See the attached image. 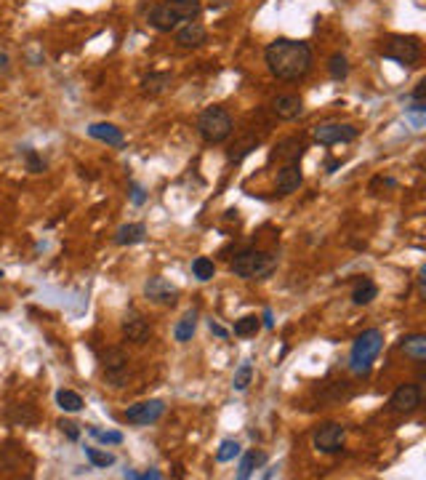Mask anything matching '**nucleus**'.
Returning a JSON list of instances; mask_svg holds the SVG:
<instances>
[{"mask_svg": "<svg viewBox=\"0 0 426 480\" xmlns=\"http://www.w3.org/2000/svg\"><path fill=\"white\" fill-rule=\"evenodd\" d=\"M266 67L280 80H301L312 70V48L301 40L277 38L264 51Z\"/></svg>", "mask_w": 426, "mask_h": 480, "instance_id": "nucleus-1", "label": "nucleus"}, {"mask_svg": "<svg viewBox=\"0 0 426 480\" xmlns=\"http://www.w3.org/2000/svg\"><path fill=\"white\" fill-rule=\"evenodd\" d=\"M275 267H277V257H272L269 251H256V248L237 254L229 264V270L243 280H264L275 272Z\"/></svg>", "mask_w": 426, "mask_h": 480, "instance_id": "nucleus-2", "label": "nucleus"}, {"mask_svg": "<svg viewBox=\"0 0 426 480\" xmlns=\"http://www.w3.org/2000/svg\"><path fill=\"white\" fill-rule=\"evenodd\" d=\"M381 350H384V334L379 328L363 331L352 344V371L354 374H368Z\"/></svg>", "mask_w": 426, "mask_h": 480, "instance_id": "nucleus-3", "label": "nucleus"}, {"mask_svg": "<svg viewBox=\"0 0 426 480\" xmlns=\"http://www.w3.org/2000/svg\"><path fill=\"white\" fill-rule=\"evenodd\" d=\"M198 131L208 144H222L232 137L235 123H232V115L224 107H208L198 120Z\"/></svg>", "mask_w": 426, "mask_h": 480, "instance_id": "nucleus-4", "label": "nucleus"}, {"mask_svg": "<svg viewBox=\"0 0 426 480\" xmlns=\"http://www.w3.org/2000/svg\"><path fill=\"white\" fill-rule=\"evenodd\" d=\"M381 54L386 59H394L397 64H403V67H410V64L421 59V43L413 35H392V38L384 40Z\"/></svg>", "mask_w": 426, "mask_h": 480, "instance_id": "nucleus-5", "label": "nucleus"}, {"mask_svg": "<svg viewBox=\"0 0 426 480\" xmlns=\"http://www.w3.org/2000/svg\"><path fill=\"white\" fill-rule=\"evenodd\" d=\"M357 128L349 126V123H323L315 128V141H320L325 147L330 144H349V141L357 139Z\"/></svg>", "mask_w": 426, "mask_h": 480, "instance_id": "nucleus-6", "label": "nucleus"}, {"mask_svg": "<svg viewBox=\"0 0 426 480\" xmlns=\"http://www.w3.org/2000/svg\"><path fill=\"white\" fill-rule=\"evenodd\" d=\"M344 427L336 424V421H328V424H320L317 432H315V448L323 451V454H339L344 448Z\"/></svg>", "mask_w": 426, "mask_h": 480, "instance_id": "nucleus-7", "label": "nucleus"}, {"mask_svg": "<svg viewBox=\"0 0 426 480\" xmlns=\"http://www.w3.org/2000/svg\"><path fill=\"white\" fill-rule=\"evenodd\" d=\"M162 414H165V403L162 400H144V403H136V406H128L123 417L131 424H155Z\"/></svg>", "mask_w": 426, "mask_h": 480, "instance_id": "nucleus-8", "label": "nucleus"}, {"mask_svg": "<svg viewBox=\"0 0 426 480\" xmlns=\"http://www.w3.org/2000/svg\"><path fill=\"white\" fill-rule=\"evenodd\" d=\"M421 406V387L418 384H400L389 400V408L394 414H413Z\"/></svg>", "mask_w": 426, "mask_h": 480, "instance_id": "nucleus-9", "label": "nucleus"}, {"mask_svg": "<svg viewBox=\"0 0 426 480\" xmlns=\"http://www.w3.org/2000/svg\"><path fill=\"white\" fill-rule=\"evenodd\" d=\"M144 297L155 304H176L179 301V288L165 278H149L144 283Z\"/></svg>", "mask_w": 426, "mask_h": 480, "instance_id": "nucleus-10", "label": "nucleus"}, {"mask_svg": "<svg viewBox=\"0 0 426 480\" xmlns=\"http://www.w3.org/2000/svg\"><path fill=\"white\" fill-rule=\"evenodd\" d=\"M125 371H128V358L123 350H109L104 355V377L109 379L112 387H120L125 379Z\"/></svg>", "mask_w": 426, "mask_h": 480, "instance_id": "nucleus-11", "label": "nucleus"}, {"mask_svg": "<svg viewBox=\"0 0 426 480\" xmlns=\"http://www.w3.org/2000/svg\"><path fill=\"white\" fill-rule=\"evenodd\" d=\"M301 181H304V177H301L299 163H285L283 168L277 171L275 184H277V192H280V195H290V192H296V190L301 187Z\"/></svg>", "mask_w": 426, "mask_h": 480, "instance_id": "nucleus-12", "label": "nucleus"}, {"mask_svg": "<svg viewBox=\"0 0 426 480\" xmlns=\"http://www.w3.org/2000/svg\"><path fill=\"white\" fill-rule=\"evenodd\" d=\"M205 38H208V32H205V27L200 21H187L182 30L176 32V43L182 48H200Z\"/></svg>", "mask_w": 426, "mask_h": 480, "instance_id": "nucleus-13", "label": "nucleus"}, {"mask_svg": "<svg viewBox=\"0 0 426 480\" xmlns=\"http://www.w3.org/2000/svg\"><path fill=\"white\" fill-rule=\"evenodd\" d=\"M149 24H152L155 30H160V32H171V30L179 27V17H176L165 3H158V6H152V11H149Z\"/></svg>", "mask_w": 426, "mask_h": 480, "instance_id": "nucleus-14", "label": "nucleus"}, {"mask_svg": "<svg viewBox=\"0 0 426 480\" xmlns=\"http://www.w3.org/2000/svg\"><path fill=\"white\" fill-rule=\"evenodd\" d=\"M301 110H304L301 99L293 97V94H285V97H277V99L272 101V112L280 120H296L301 115Z\"/></svg>", "mask_w": 426, "mask_h": 480, "instance_id": "nucleus-15", "label": "nucleus"}, {"mask_svg": "<svg viewBox=\"0 0 426 480\" xmlns=\"http://www.w3.org/2000/svg\"><path fill=\"white\" fill-rule=\"evenodd\" d=\"M88 134L94 137V139L104 141V144H109V147H123V131L118 126H112V123H94L91 128H88Z\"/></svg>", "mask_w": 426, "mask_h": 480, "instance_id": "nucleus-16", "label": "nucleus"}, {"mask_svg": "<svg viewBox=\"0 0 426 480\" xmlns=\"http://www.w3.org/2000/svg\"><path fill=\"white\" fill-rule=\"evenodd\" d=\"M123 334H125V339L128 341H136V344H144V341L149 339V334H152V328H149V323L139 315H131V318H125L123 323Z\"/></svg>", "mask_w": 426, "mask_h": 480, "instance_id": "nucleus-17", "label": "nucleus"}, {"mask_svg": "<svg viewBox=\"0 0 426 480\" xmlns=\"http://www.w3.org/2000/svg\"><path fill=\"white\" fill-rule=\"evenodd\" d=\"M144 238H147V227H144L142 221L123 224L120 230L115 232V243L118 246H136V243H144Z\"/></svg>", "mask_w": 426, "mask_h": 480, "instance_id": "nucleus-18", "label": "nucleus"}, {"mask_svg": "<svg viewBox=\"0 0 426 480\" xmlns=\"http://www.w3.org/2000/svg\"><path fill=\"white\" fill-rule=\"evenodd\" d=\"M304 155V141L299 139H285L280 141L277 147H275V152H272V160L280 158V160H288V163H299V158Z\"/></svg>", "mask_w": 426, "mask_h": 480, "instance_id": "nucleus-19", "label": "nucleus"}, {"mask_svg": "<svg viewBox=\"0 0 426 480\" xmlns=\"http://www.w3.org/2000/svg\"><path fill=\"white\" fill-rule=\"evenodd\" d=\"M162 3L179 17V21H192L200 14V0H162Z\"/></svg>", "mask_w": 426, "mask_h": 480, "instance_id": "nucleus-20", "label": "nucleus"}, {"mask_svg": "<svg viewBox=\"0 0 426 480\" xmlns=\"http://www.w3.org/2000/svg\"><path fill=\"white\" fill-rule=\"evenodd\" d=\"M379 297V286L373 283L370 278H360L357 280V286H354V291H352V301L357 304V307H365L370 301Z\"/></svg>", "mask_w": 426, "mask_h": 480, "instance_id": "nucleus-21", "label": "nucleus"}, {"mask_svg": "<svg viewBox=\"0 0 426 480\" xmlns=\"http://www.w3.org/2000/svg\"><path fill=\"white\" fill-rule=\"evenodd\" d=\"M171 86V72H152L142 80V91L147 97H158Z\"/></svg>", "mask_w": 426, "mask_h": 480, "instance_id": "nucleus-22", "label": "nucleus"}, {"mask_svg": "<svg viewBox=\"0 0 426 480\" xmlns=\"http://www.w3.org/2000/svg\"><path fill=\"white\" fill-rule=\"evenodd\" d=\"M400 350L410 355L413 360H424L426 358V337L424 334H410L400 341Z\"/></svg>", "mask_w": 426, "mask_h": 480, "instance_id": "nucleus-23", "label": "nucleus"}, {"mask_svg": "<svg viewBox=\"0 0 426 480\" xmlns=\"http://www.w3.org/2000/svg\"><path fill=\"white\" fill-rule=\"evenodd\" d=\"M195 328H198V312H195V310H189V312H187V315L176 323L173 337H176V341H189L192 337H195Z\"/></svg>", "mask_w": 426, "mask_h": 480, "instance_id": "nucleus-24", "label": "nucleus"}, {"mask_svg": "<svg viewBox=\"0 0 426 480\" xmlns=\"http://www.w3.org/2000/svg\"><path fill=\"white\" fill-rule=\"evenodd\" d=\"M266 461V454L264 451H248L243 457V461H240V470H237V478L245 480V478H251L253 475V470L256 467H262Z\"/></svg>", "mask_w": 426, "mask_h": 480, "instance_id": "nucleus-25", "label": "nucleus"}, {"mask_svg": "<svg viewBox=\"0 0 426 480\" xmlns=\"http://www.w3.org/2000/svg\"><path fill=\"white\" fill-rule=\"evenodd\" d=\"M56 403H59L61 411H70V414H75V411L83 408V398L78 392H72V390H59L56 392Z\"/></svg>", "mask_w": 426, "mask_h": 480, "instance_id": "nucleus-26", "label": "nucleus"}, {"mask_svg": "<svg viewBox=\"0 0 426 480\" xmlns=\"http://www.w3.org/2000/svg\"><path fill=\"white\" fill-rule=\"evenodd\" d=\"M192 275L200 280V283L211 280L213 275H216V264H213V259H208V257H198V259L192 261Z\"/></svg>", "mask_w": 426, "mask_h": 480, "instance_id": "nucleus-27", "label": "nucleus"}, {"mask_svg": "<svg viewBox=\"0 0 426 480\" xmlns=\"http://www.w3.org/2000/svg\"><path fill=\"white\" fill-rule=\"evenodd\" d=\"M259 328H262V320L256 318V315H245L235 323V337H256L259 334Z\"/></svg>", "mask_w": 426, "mask_h": 480, "instance_id": "nucleus-28", "label": "nucleus"}, {"mask_svg": "<svg viewBox=\"0 0 426 480\" xmlns=\"http://www.w3.org/2000/svg\"><path fill=\"white\" fill-rule=\"evenodd\" d=\"M328 72L333 80H344L349 75V61H346L344 54H333L330 61H328Z\"/></svg>", "mask_w": 426, "mask_h": 480, "instance_id": "nucleus-29", "label": "nucleus"}, {"mask_svg": "<svg viewBox=\"0 0 426 480\" xmlns=\"http://www.w3.org/2000/svg\"><path fill=\"white\" fill-rule=\"evenodd\" d=\"M253 379V366L251 363H243L237 371H235V379H232V387L237 390V392H245L248 390V384Z\"/></svg>", "mask_w": 426, "mask_h": 480, "instance_id": "nucleus-30", "label": "nucleus"}, {"mask_svg": "<svg viewBox=\"0 0 426 480\" xmlns=\"http://www.w3.org/2000/svg\"><path fill=\"white\" fill-rule=\"evenodd\" d=\"M235 457H240V443L237 440H224L216 451V461H232Z\"/></svg>", "mask_w": 426, "mask_h": 480, "instance_id": "nucleus-31", "label": "nucleus"}, {"mask_svg": "<svg viewBox=\"0 0 426 480\" xmlns=\"http://www.w3.org/2000/svg\"><path fill=\"white\" fill-rule=\"evenodd\" d=\"M85 457L94 467H112L115 464V457L107 451H99V448H85Z\"/></svg>", "mask_w": 426, "mask_h": 480, "instance_id": "nucleus-32", "label": "nucleus"}, {"mask_svg": "<svg viewBox=\"0 0 426 480\" xmlns=\"http://www.w3.org/2000/svg\"><path fill=\"white\" fill-rule=\"evenodd\" d=\"M88 432L99 440V443H107V446H118V443H123L120 432H104V430H99V427H88Z\"/></svg>", "mask_w": 426, "mask_h": 480, "instance_id": "nucleus-33", "label": "nucleus"}, {"mask_svg": "<svg viewBox=\"0 0 426 480\" xmlns=\"http://www.w3.org/2000/svg\"><path fill=\"white\" fill-rule=\"evenodd\" d=\"M24 158H27V171H32V174H41L43 168H45V163H43V158L35 150H27Z\"/></svg>", "mask_w": 426, "mask_h": 480, "instance_id": "nucleus-34", "label": "nucleus"}, {"mask_svg": "<svg viewBox=\"0 0 426 480\" xmlns=\"http://www.w3.org/2000/svg\"><path fill=\"white\" fill-rule=\"evenodd\" d=\"M59 430L70 440H78V438H81V427H78V424H75L72 419H59Z\"/></svg>", "mask_w": 426, "mask_h": 480, "instance_id": "nucleus-35", "label": "nucleus"}, {"mask_svg": "<svg viewBox=\"0 0 426 480\" xmlns=\"http://www.w3.org/2000/svg\"><path fill=\"white\" fill-rule=\"evenodd\" d=\"M256 144H259V139H248V141H243L240 147H237V152H229V160H243L251 150H256Z\"/></svg>", "mask_w": 426, "mask_h": 480, "instance_id": "nucleus-36", "label": "nucleus"}, {"mask_svg": "<svg viewBox=\"0 0 426 480\" xmlns=\"http://www.w3.org/2000/svg\"><path fill=\"white\" fill-rule=\"evenodd\" d=\"M131 200H134V206H144L147 203V192L139 184H131Z\"/></svg>", "mask_w": 426, "mask_h": 480, "instance_id": "nucleus-37", "label": "nucleus"}, {"mask_svg": "<svg viewBox=\"0 0 426 480\" xmlns=\"http://www.w3.org/2000/svg\"><path fill=\"white\" fill-rule=\"evenodd\" d=\"M426 97V80H418L416 88H413V101H424Z\"/></svg>", "mask_w": 426, "mask_h": 480, "instance_id": "nucleus-38", "label": "nucleus"}, {"mask_svg": "<svg viewBox=\"0 0 426 480\" xmlns=\"http://www.w3.org/2000/svg\"><path fill=\"white\" fill-rule=\"evenodd\" d=\"M208 328H211V334H216V337H222V339H226V337H229V331H226L224 326H219L216 320H211V323H208Z\"/></svg>", "mask_w": 426, "mask_h": 480, "instance_id": "nucleus-39", "label": "nucleus"}, {"mask_svg": "<svg viewBox=\"0 0 426 480\" xmlns=\"http://www.w3.org/2000/svg\"><path fill=\"white\" fill-rule=\"evenodd\" d=\"M6 70H8V57L0 54V72H6Z\"/></svg>", "mask_w": 426, "mask_h": 480, "instance_id": "nucleus-40", "label": "nucleus"}, {"mask_svg": "<svg viewBox=\"0 0 426 480\" xmlns=\"http://www.w3.org/2000/svg\"><path fill=\"white\" fill-rule=\"evenodd\" d=\"M264 326L266 328H272V312H269V310H264Z\"/></svg>", "mask_w": 426, "mask_h": 480, "instance_id": "nucleus-41", "label": "nucleus"}]
</instances>
